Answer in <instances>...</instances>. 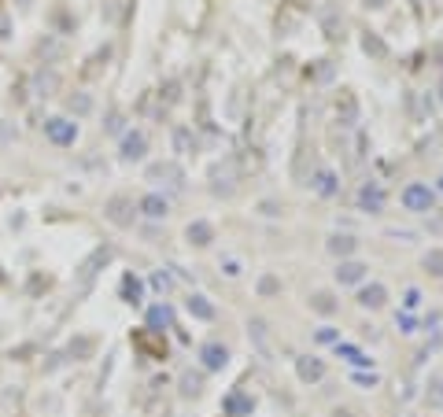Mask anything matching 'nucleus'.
<instances>
[{
    "label": "nucleus",
    "mask_w": 443,
    "mask_h": 417,
    "mask_svg": "<svg viewBox=\"0 0 443 417\" xmlns=\"http://www.w3.org/2000/svg\"><path fill=\"white\" fill-rule=\"evenodd\" d=\"M122 299L129 303V307H141V303H144V284H141L134 274L122 277Z\"/></svg>",
    "instance_id": "obj_16"
},
{
    "label": "nucleus",
    "mask_w": 443,
    "mask_h": 417,
    "mask_svg": "<svg viewBox=\"0 0 443 417\" xmlns=\"http://www.w3.org/2000/svg\"><path fill=\"white\" fill-rule=\"evenodd\" d=\"M8 34H11V26H8V15L0 11V37H8Z\"/></svg>",
    "instance_id": "obj_35"
},
{
    "label": "nucleus",
    "mask_w": 443,
    "mask_h": 417,
    "mask_svg": "<svg viewBox=\"0 0 443 417\" xmlns=\"http://www.w3.org/2000/svg\"><path fill=\"white\" fill-rule=\"evenodd\" d=\"M144 148H148V137L141 130H129L122 137V159L126 163H134V159H144Z\"/></svg>",
    "instance_id": "obj_7"
},
{
    "label": "nucleus",
    "mask_w": 443,
    "mask_h": 417,
    "mask_svg": "<svg viewBox=\"0 0 443 417\" xmlns=\"http://www.w3.org/2000/svg\"><path fill=\"white\" fill-rule=\"evenodd\" d=\"M137 207H141L144 218H167V214H170V200L159 196V192H148V196H144Z\"/></svg>",
    "instance_id": "obj_6"
},
{
    "label": "nucleus",
    "mask_w": 443,
    "mask_h": 417,
    "mask_svg": "<svg viewBox=\"0 0 443 417\" xmlns=\"http://www.w3.org/2000/svg\"><path fill=\"white\" fill-rule=\"evenodd\" d=\"M384 203H388V196H384V188L377 185V181H366L362 188H358V211H366V214H381V211H384Z\"/></svg>",
    "instance_id": "obj_3"
},
{
    "label": "nucleus",
    "mask_w": 443,
    "mask_h": 417,
    "mask_svg": "<svg viewBox=\"0 0 443 417\" xmlns=\"http://www.w3.org/2000/svg\"><path fill=\"white\" fill-rule=\"evenodd\" d=\"M225 274L237 277V274H240V262H237V259H225Z\"/></svg>",
    "instance_id": "obj_32"
},
{
    "label": "nucleus",
    "mask_w": 443,
    "mask_h": 417,
    "mask_svg": "<svg viewBox=\"0 0 443 417\" xmlns=\"http://www.w3.org/2000/svg\"><path fill=\"white\" fill-rule=\"evenodd\" d=\"M310 185H314V192H318V196H325V200L340 192V181H336V174H333L329 167H318V170H314V181H310Z\"/></svg>",
    "instance_id": "obj_8"
},
{
    "label": "nucleus",
    "mask_w": 443,
    "mask_h": 417,
    "mask_svg": "<svg viewBox=\"0 0 443 417\" xmlns=\"http://www.w3.org/2000/svg\"><path fill=\"white\" fill-rule=\"evenodd\" d=\"M107 259H111V248H96V251L89 255V259L81 262V274H78V281H81V284H89V281L96 277V266H104Z\"/></svg>",
    "instance_id": "obj_11"
},
{
    "label": "nucleus",
    "mask_w": 443,
    "mask_h": 417,
    "mask_svg": "<svg viewBox=\"0 0 443 417\" xmlns=\"http://www.w3.org/2000/svg\"><path fill=\"white\" fill-rule=\"evenodd\" d=\"M200 362H203V370H211V373H218V370H225L229 365V347L225 344H203L200 347Z\"/></svg>",
    "instance_id": "obj_4"
},
{
    "label": "nucleus",
    "mask_w": 443,
    "mask_h": 417,
    "mask_svg": "<svg viewBox=\"0 0 443 417\" xmlns=\"http://www.w3.org/2000/svg\"><path fill=\"white\" fill-rule=\"evenodd\" d=\"M134 203L129 200H122V196H114L111 203H107V218L114 222V226H129V222H134Z\"/></svg>",
    "instance_id": "obj_10"
},
{
    "label": "nucleus",
    "mask_w": 443,
    "mask_h": 417,
    "mask_svg": "<svg viewBox=\"0 0 443 417\" xmlns=\"http://www.w3.org/2000/svg\"><path fill=\"white\" fill-rule=\"evenodd\" d=\"M314 307H318V310H333V303H329V296H318Z\"/></svg>",
    "instance_id": "obj_33"
},
{
    "label": "nucleus",
    "mask_w": 443,
    "mask_h": 417,
    "mask_svg": "<svg viewBox=\"0 0 443 417\" xmlns=\"http://www.w3.org/2000/svg\"><path fill=\"white\" fill-rule=\"evenodd\" d=\"M425 403L436 406V410H443V373L429 377V392H425Z\"/></svg>",
    "instance_id": "obj_20"
},
{
    "label": "nucleus",
    "mask_w": 443,
    "mask_h": 417,
    "mask_svg": "<svg viewBox=\"0 0 443 417\" xmlns=\"http://www.w3.org/2000/svg\"><path fill=\"white\" fill-rule=\"evenodd\" d=\"M222 406H225L229 417H252V410H255V403H252V399L244 395V392H229Z\"/></svg>",
    "instance_id": "obj_9"
},
{
    "label": "nucleus",
    "mask_w": 443,
    "mask_h": 417,
    "mask_svg": "<svg viewBox=\"0 0 443 417\" xmlns=\"http://www.w3.org/2000/svg\"><path fill=\"white\" fill-rule=\"evenodd\" d=\"M439 192H443V174H439Z\"/></svg>",
    "instance_id": "obj_37"
},
{
    "label": "nucleus",
    "mask_w": 443,
    "mask_h": 417,
    "mask_svg": "<svg viewBox=\"0 0 443 417\" xmlns=\"http://www.w3.org/2000/svg\"><path fill=\"white\" fill-rule=\"evenodd\" d=\"M333 417H351V413H348V410H336V413H333Z\"/></svg>",
    "instance_id": "obj_36"
},
{
    "label": "nucleus",
    "mask_w": 443,
    "mask_h": 417,
    "mask_svg": "<svg viewBox=\"0 0 443 417\" xmlns=\"http://www.w3.org/2000/svg\"><path fill=\"white\" fill-rule=\"evenodd\" d=\"M170 325H174V310L167 307V303H155V307L148 310V329L163 332V329H170Z\"/></svg>",
    "instance_id": "obj_12"
},
{
    "label": "nucleus",
    "mask_w": 443,
    "mask_h": 417,
    "mask_svg": "<svg viewBox=\"0 0 443 417\" xmlns=\"http://www.w3.org/2000/svg\"><path fill=\"white\" fill-rule=\"evenodd\" d=\"M318 340H325V344H340V340H336V332H329V329H321V332H318Z\"/></svg>",
    "instance_id": "obj_34"
},
{
    "label": "nucleus",
    "mask_w": 443,
    "mask_h": 417,
    "mask_svg": "<svg viewBox=\"0 0 443 417\" xmlns=\"http://www.w3.org/2000/svg\"><path fill=\"white\" fill-rule=\"evenodd\" d=\"M152 288H155V292H170V288H174V277H170V274H163V270H159V274L152 277Z\"/></svg>",
    "instance_id": "obj_27"
},
{
    "label": "nucleus",
    "mask_w": 443,
    "mask_h": 417,
    "mask_svg": "<svg viewBox=\"0 0 443 417\" xmlns=\"http://www.w3.org/2000/svg\"><path fill=\"white\" fill-rule=\"evenodd\" d=\"M403 307H406V310H418V307H421V292H418V288H406Z\"/></svg>",
    "instance_id": "obj_28"
},
{
    "label": "nucleus",
    "mask_w": 443,
    "mask_h": 417,
    "mask_svg": "<svg viewBox=\"0 0 443 417\" xmlns=\"http://www.w3.org/2000/svg\"><path fill=\"white\" fill-rule=\"evenodd\" d=\"M432 203H436V192H432L429 185L414 181V185H406V188H403V207H406V211L425 214V211H432Z\"/></svg>",
    "instance_id": "obj_1"
},
{
    "label": "nucleus",
    "mask_w": 443,
    "mask_h": 417,
    "mask_svg": "<svg viewBox=\"0 0 443 417\" xmlns=\"http://www.w3.org/2000/svg\"><path fill=\"white\" fill-rule=\"evenodd\" d=\"M185 307H189V314H192V318H200V322H211V318H215V307H211V299H207V296H200V292L189 296V299H185Z\"/></svg>",
    "instance_id": "obj_15"
},
{
    "label": "nucleus",
    "mask_w": 443,
    "mask_h": 417,
    "mask_svg": "<svg viewBox=\"0 0 443 417\" xmlns=\"http://www.w3.org/2000/svg\"><path fill=\"white\" fill-rule=\"evenodd\" d=\"M325 248H329L333 255H340V259H343V255H351V251L358 248V240H355V236H343V233H333Z\"/></svg>",
    "instance_id": "obj_19"
},
{
    "label": "nucleus",
    "mask_w": 443,
    "mask_h": 417,
    "mask_svg": "<svg viewBox=\"0 0 443 417\" xmlns=\"http://www.w3.org/2000/svg\"><path fill=\"white\" fill-rule=\"evenodd\" d=\"M336 355H340V358H348L351 365H370V358H366L358 347H351V344H336Z\"/></svg>",
    "instance_id": "obj_22"
},
{
    "label": "nucleus",
    "mask_w": 443,
    "mask_h": 417,
    "mask_svg": "<svg viewBox=\"0 0 443 417\" xmlns=\"http://www.w3.org/2000/svg\"><path fill=\"white\" fill-rule=\"evenodd\" d=\"M37 89H41V96H48L45 89H56V74H37Z\"/></svg>",
    "instance_id": "obj_30"
},
{
    "label": "nucleus",
    "mask_w": 443,
    "mask_h": 417,
    "mask_svg": "<svg viewBox=\"0 0 443 417\" xmlns=\"http://www.w3.org/2000/svg\"><path fill=\"white\" fill-rule=\"evenodd\" d=\"M196 148V137H192V130H185V126H177L174 130V152L177 155H189Z\"/></svg>",
    "instance_id": "obj_21"
},
{
    "label": "nucleus",
    "mask_w": 443,
    "mask_h": 417,
    "mask_svg": "<svg viewBox=\"0 0 443 417\" xmlns=\"http://www.w3.org/2000/svg\"><path fill=\"white\" fill-rule=\"evenodd\" d=\"M89 107H93V100H89V96H74V100H71V111H78V115H85Z\"/></svg>",
    "instance_id": "obj_29"
},
{
    "label": "nucleus",
    "mask_w": 443,
    "mask_h": 417,
    "mask_svg": "<svg viewBox=\"0 0 443 417\" xmlns=\"http://www.w3.org/2000/svg\"><path fill=\"white\" fill-rule=\"evenodd\" d=\"M295 373H300V380H307V384H318L325 377V362L310 358V355H300L295 358Z\"/></svg>",
    "instance_id": "obj_5"
},
{
    "label": "nucleus",
    "mask_w": 443,
    "mask_h": 417,
    "mask_svg": "<svg viewBox=\"0 0 443 417\" xmlns=\"http://www.w3.org/2000/svg\"><path fill=\"white\" fill-rule=\"evenodd\" d=\"M148 178H152V181H170V185H182L185 174H182V167H177V163H155L152 170H148Z\"/></svg>",
    "instance_id": "obj_14"
},
{
    "label": "nucleus",
    "mask_w": 443,
    "mask_h": 417,
    "mask_svg": "<svg viewBox=\"0 0 443 417\" xmlns=\"http://www.w3.org/2000/svg\"><path fill=\"white\" fill-rule=\"evenodd\" d=\"M45 137L52 140V144H59V148H71V144L78 140V122H71V119H48L45 122Z\"/></svg>",
    "instance_id": "obj_2"
},
{
    "label": "nucleus",
    "mask_w": 443,
    "mask_h": 417,
    "mask_svg": "<svg viewBox=\"0 0 443 417\" xmlns=\"http://www.w3.org/2000/svg\"><path fill=\"white\" fill-rule=\"evenodd\" d=\"M200 388H203V380L196 377V373H185V377H182V395H200Z\"/></svg>",
    "instance_id": "obj_24"
},
{
    "label": "nucleus",
    "mask_w": 443,
    "mask_h": 417,
    "mask_svg": "<svg viewBox=\"0 0 443 417\" xmlns=\"http://www.w3.org/2000/svg\"><path fill=\"white\" fill-rule=\"evenodd\" d=\"M396 322L403 325V332H414V325H418V322H414V318H410V314H399Z\"/></svg>",
    "instance_id": "obj_31"
},
{
    "label": "nucleus",
    "mask_w": 443,
    "mask_h": 417,
    "mask_svg": "<svg viewBox=\"0 0 443 417\" xmlns=\"http://www.w3.org/2000/svg\"><path fill=\"white\" fill-rule=\"evenodd\" d=\"M425 270L436 274V277H443V251H439V248H432L429 255H425Z\"/></svg>",
    "instance_id": "obj_23"
},
{
    "label": "nucleus",
    "mask_w": 443,
    "mask_h": 417,
    "mask_svg": "<svg viewBox=\"0 0 443 417\" xmlns=\"http://www.w3.org/2000/svg\"><path fill=\"white\" fill-rule=\"evenodd\" d=\"M366 277V266L362 262H340V270H336V281L340 284H358Z\"/></svg>",
    "instance_id": "obj_18"
},
{
    "label": "nucleus",
    "mask_w": 443,
    "mask_h": 417,
    "mask_svg": "<svg viewBox=\"0 0 443 417\" xmlns=\"http://www.w3.org/2000/svg\"><path fill=\"white\" fill-rule=\"evenodd\" d=\"M351 380L362 384V388H377V384H381V373H373V370L370 373H351Z\"/></svg>",
    "instance_id": "obj_26"
},
{
    "label": "nucleus",
    "mask_w": 443,
    "mask_h": 417,
    "mask_svg": "<svg viewBox=\"0 0 443 417\" xmlns=\"http://www.w3.org/2000/svg\"><path fill=\"white\" fill-rule=\"evenodd\" d=\"M185 236H189V244H196V248H207L211 240H215V229H211L207 222H192V226L185 229Z\"/></svg>",
    "instance_id": "obj_17"
},
{
    "label": "nucleus",
    "mask_w": 443,
    "mask_h": 417,
    "mask_svg": "<svg viewBox=\"0 0 443 417\" xmlns=\"http://www.w3.org/2000/svg\"><path fill=\"white\" fill-rule=\"evenodd\" d=\"M15 137H19V133H15V126L0 119V148H8V144H15Z\"/></svg>",
    "instance_id": "obj_25"
},
{
    "label": "nucleus",
    "mask_w": 443,
    "mask_h": 417,
    "mask_svg": "<svg viewBox=\"0 0 443 417\" xmlns=\"http://www.w3.org/2000/svg\"><path fill=\"white\" fill-rule=\"evenodd\" d=\"M358 303H362L366 310H381L384 303H388V292H384V284H366L362 292H358Z\"/></svg>",
    "instance_id": "obj_13"
}]
</instances>
